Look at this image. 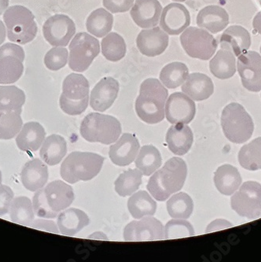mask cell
<instances>
[{
	"instance_id": "e0dca14e",
	"label": "cell",
	"mask_w": 261,
	"mask_h": 262,
	"mask_svg": "<svg viewBox=\"0 0 261 262\" xmlns=\"http://www.w3.org/2000/svg\"><path fill=\"white\" fill-rule=\"evenodd\" d=\"M190 25V12L182 4L177 3L168 4L161 13L160 26L168 35H180Z\"/></svg>"
},
{
	"instance_id": "f1b7e54d",
	"label": "cell",
	"mask_w": 261,
	"mask_h": 262,
	"mask_svg": "<svg viewBox=\"0 0 261 262\" xmlns=\"http://www.w3.org/2000/svg\"><path fill=\"white\" fill-rule=\"evenodd\" d=\"M240 172L235 167L229 164L221 165L214 173V183L217 190L224 195H231L241 186Z\"/></svg>"
},
{
	"instance_id": "f907efd6",
	"label": "cell",
	"mask_w": 261,
	"mask_h": 262,
	"mask_svg": "<svg viewBox=\"0 0 261 262\" xmlns=\"http://www.w3.org/2000/svg\"><path fill=\"white\" fill-rule=\"evenodd\" d=\"M6 28L2 20H0V46L4 43L6 39Z\"/></svg>"
},
{
	"instance_id": "8d00e7d4",
	"label": "cell",
	"mask_w": 261,
	"mask_h": 262,
	"mask_svg": "<svg viewBox=\"0 0 261 262\" xmlns=\"http://www.w3.org/2000/svg\"><path fill=\"white\" fill-rule=\"evenodd\" d=\"M189 76V70L183 62H171L165 66L160 73L161 83L170 89H177L184 83Z\"/></svg>"
},
{
	"instance_id": "d590c367",
	"label": "cell",
	"mask_w": 261,
	"mask_h": 262,
	"mask_svg": "<svg viewBox=\"0 0 261 262\" xmlns=\"http://www.w3.org/2000/svg\"><path fill=\"white\" fill-rule=\"evenodd\" d=\"M238 162L246 170L261 169V137L255 139L240 149Z\"/></svg>"
},
{
	"instance_id": "7402d4cb",
	"label": "cell",
	"mask_w": 261,
	"mask_h": 262,
	"mask_svg": "<svg viewBox=\"0 0 261 262\" xmlns=\"http://www.w3.org/2000/svg\"><path fill=\"white\" fill-rule=\"evenodd\" d=\"M251 43L250 33L241 26H230L220 37L221 49L231 51L237 57L246 52Z\"/></svg>"
},
{
	"instance_id": "3957f363",
	"label": "cell",
	"mask_w": 261,
	"mask_h": 262,
	"mask_svg": "<svg viewBox=\"0 0 261 262\" xmlns=\"http://www.w3.org/2000/svg\"><path fill=\"white\" fill-rule=\"evenodd\" d=\"M74 199L71 186L61 181H53L36 191L32 203L35 214L47 219L55 218L73 203Z\"/></svg>"
},
{
	"instance_id": "ba28073f",
	"label": "cell",
	"mask_w": 261,
	"mask_h": 262,
	"mask_svg": "<svg viewBox=\"0 0 261 262\" xmlns=\"http://www.w3.org/2000/svg\"><path fill=\"white\" fill-rule=\"evenodd\" d=\"M89 90L90 84L84 76L71 73L63 81L60 107L71 116L80 115L89 106Z\"/></svg>"
},
{
	"instance_id": "836d02e7",
	"label": "cell",
	"mask_w": 261,
	"mask_h": 262,
	"mask_svg": "<svg viewBox=\"0 0 261 262\" xmlns=\"http://www.w3.org/2000/svg\"><path fill=\"white\" fill-rule=\"evenodd\" d=\"M9 213L11 221L19 225L29 227L34 221L33 205L30 199L26 196H20L13 199Z\"/></svg>"
},
{
	"instance_id": "ac0fdd59",
	"label": "cell",
	"mask_w": 261,
	"mask_h": 262,
	"mask_svg": "<svg viewBox=\"0 0 261 262\" xmlns=\"http://www.w3.org/2000/svg\"><path fill=\"white\" fill-rule=\"evenodd\" d=\"M169 43L168 34L160 27L141 31L136 45L141 53L147 57H156L165 52Z\"/></svg>"
},
{
	"instance_id": "74e56055",
	"label": "cell",
	"mask_w": 261,
	"mask_h": 262,
	"mask_svg": "<svg viewBox=\"0 0 261 262\" xmlns=\"http://www.w3.org/2000/svg\"><path fill=\"white\" fill-rule=\"evenodd\" d=\"M21 111H0V140H11L20 133L23 126Z\"/></svg>"
},
{
	"instance_id": "30bf717a",
	"label": "cell",
	"mask_w": 261,
	"mask_h": 262,
	"mask_svg": "<svg viewBox=\"0 0 261 262\" xmlns=\"http://www.w3.org/2000/svg\"><path fill=\"white\" fill-rule=\"evenodd\" d=\"M180 39L182 47L189 56L204 61L210 59L218 47L215 37L201 28H187Z\"/></svg>"
},
{
	"instance_id": "f35d334b",
	"label": "cell",
	"mask_w": 261,
	"mask_h": 262,
	"mask_svg": "<svg viewBox=\"0 0 261 262\" xmlns=\"http://www.w3.org/2000/svg\"><path fill=\"white\" fill-rule=\"evenodd\" d=\"M167 210L171 217L188 219L193 213V200L187 193H177L167 202Z\"/></svg>"
},
{
	"instance_id": "f546056e",
	"label": "cell",
	"mask_w": 261,
	"mask_h": 262,
	"mask_svg": "<svg viewBox=\"0 0 261 262\" xmlns=\"http://www.w3.org/2000/svg\"><path fill=\"white\" fill-rule=\"evenodd\" d=\"M67 153V143L62 136L53 134L48 136L42 143L39 155L47 165L59 164Z\"/></svg>"
},
{
	"instance_id": "9c48e42d",
	"label": "cell",
	"mask_w": 261,
	"mask_h": 262,
	"mask_svg": "<svg viewBox=\"0 0 261 262\" xmlns=\"http://www.w3.org/2000/svg\"><path fill=\"white\" fill-rule=\"evenodd\" d=\"M69 67L73 71H86L92 61L99 55V41L86 33H79L73 38L70 46Z\"/></svg>"
},
{
	"instance_id": "b9f144b4",
	"label": "cell",
	"mask_w": 261,
	"mask_h": 262,
	"mask_svg": "<svg viewBox=\"0 0 261 262\" xmlns=\"http://www.w3.org/2000/svg\"><path fill=\"white\" fill-rule=\"evenodd\" d=\"M143 173L139 169H128L119 176L115 181V191L122 197L136 192L142 184Z\"/></svg>"
},
{
	"instance_id": "f5cc1de1",
	"label": "cell",
	"mask_w": 261,
	"mask_h": 262,
	"mask_svg": "<svg viewBox=\"0 0 261 262\" xmlns=\"http://www.w3.org/2000/svg\"><path fill=\"white\" fill-rule=\"evenodd\" d=\"M9 0H0V15H2L6 9L8 7Z\"/></svg>"
},
{
	"instance_id": "52a82bcc",
	"label": "cell",
	"mask_w": 261,
	"mask_h": 262,
	"mask_svg": "<svg viewBox=\"0 0 261 262\" xmlns=\"http://www.w3.org/2000/svg\"><path fill=\"white\" fill-rule=\"evenodd\" d=\"M7 36L11 42L26 45L36 36L37 24L32 11L20 5L9 7L4 14Z\"/></svg>"
},
{
	"instance_id": "e575fe53",
	"label": "cell",
	"mask_w": 261,
	"mask_h": 262,
	"mask_svg": "<svg viewBox=\"0 0 261 262\" xmlns=\"http://www.w3.org/2000/svg\"><path fill=\"white\" fill-rule=\"evenodd\" d=\"M162 164V159L159 150L152 146L146 145L141 148L137 159L136 166L144 176H150L158 170Z\"/></svg>"
},
{
	"instance_id": "83f0119b",
	"label": "cell",
	"mask_w": 261,
	"mask_h": 262,
	"mask_svg": "<svg viewBox=\"0 0 261 262\" xmlns=\"http://www.w3.org/2000/svg\"><path fill=\"white\" fill-rule=\"evenodd\" d=\"M90 223L89 216L80 209L70 208L61 212L58 216L59 232L64 235L73 236Z\"/></svg>"
},
{
	"instance_id": "bcb514c9",
	"label": "cell",
	"mask_w": 261,
	"mask_h": 262,
	"mask_svg": "<svg viewBox=\"0 0 261 262\" xmlns=\"http://www.w3.org/2000/svg\"><path fill=\"white\" fill-rule=\"evenodd\" d=\"M14 196V192L10 187L0 184V216L8 213Z\"/></svg>"
},
{
	"instance_id": "1f68e13d",
	"label": "cell",
	"mask_w": 261,
	"mask_h": 262,
	"mask_svg": "<svg viewBox=\"0 0 261 262\" xmlns=\"http://www.w3.org/2000/svg\"><path fill=\"white\" fill-rule=\"evenodd\" d=\"M127 208L133 218L141 219L156 213L157 203L148 192L139 191L129 198Z\"/></svg>"
},
{
	"instance_id": "603a6c76",
	"label": "cell",
	"mask_w": 261,
	"mask_h": 262,
	"mask_svg": "<svg viewBox=\"0 0 261 262\" xmlns=\"http://www.w3.org/2000/svg\"><path fill=\"white\" fill-rule=\"evenodd\" d=\"M48 169L47 165L38 159L29 161L20 172V181L26 189L36 192L48 183Z\"/></svg>"
},
{
	"instance_id": "277c9868",
	"label": "cell",
	"mask_w": 261,
	"mask_h": 262,
	"mask_svg": "<svg viewBox=\"0 0 261 262\" xmlns=\"http://www.w3.org/2000/svg\"><path fill=\"white\" fill-rule=\"evenodd\" d=\"M105 159L92 152H72L61 165V178L70 184L93 179L100 172Z\"/></svg>"
},
{
	"instance_id": "4316f807",
	"label": "cell",
	"mask_w": 261,
	"mask_h": 262,
	"mask_svg": "<svg viewBox=\"0 0 261 262\" xmlns=\"http://www.w3.org/2000/svg\"><path fill=\"white\" fill-rule=\"evenodd\" d=\"M193 135L188 125L175 124L167 132L166 143L168 148L175 155H186L191 148Z\"/></svg>"
},
{
	"instance_id": "ffe728a7",
	"label": "cell",
	"mask_w": 261,
	"mask_h": 262,
	"mask_svg": "<svg viewBox=\"0 0 261 262\" xmlns=\"http://www.w3.org/2000/svg\"><path fill=\"white\" fill-rule=\"evenodd\" d=\"M140 148L139 140L135 135L124 133L115 144L110 147L108 155L113 163L126 166L134 162Z\"/></svg>"
},
{
	"instance_id": "d4e9b609",
	"label": "cell",
	"mask_w": 261,
	"mask_h": 262,
	"mask_svg": "<svg viewBox=\"0 0 261 262\" xmlns=\"http://www.w3.org/2000/svg\"><path fill=\"white\" fill-rule=\"evenodd\" d=\"M182 91L193 100H205L213 94V82L204 73H191L183 83Z\"/></svg>"
},
{
	"instance_id": "2e32d148",
	"label": "cell",
	"mask_w": 261,
	"mask_h": 262,
	"mask_svg": "<svg viewBox=\"0 0 261 262\" xmlns=\"http://www.w3.org/2000/svg\"><path fill=\"white\" fill-rule=\"evenodd\" d=\"M195 114V102L185 94L175 92L166 101L165 114L171 124H189L193 121Z\"/></svg>"
},
{
	"instance_id": "484cf974",
	"label": "cell",
	"mask_w": 261,
	"mask_h": 262,
	"mask_svg": "<svg viewBox=\"0 0 261 262\" xmlns=\"http://www.w3.org/2000/svg\"><path fill=\"white\" fill-rule=\"evenodd\" d=\"M45 128L39 123L31 121L23 125L16 138V143L20 150L35 152L45 141Z\"/></svg>"
},
{
	"instance_id": "681fc988",
	"label": "cell",
	"mask_w": 261,
	"mask_h": 262,
	"mask_svg": "<svg viewBox=\"0 0 261 262\" xmlns=\"http://www.w3.org/2000/svg\"><path fill=\"white\" fill-rule=\"evenodd\" d=\"M253 26L256 33L261 35V11H259L253 18Z\"/></svg>"
},
{
	"instance_id": "7a4b0ae2",
	"label": "cell",
	"mask_w": 261,
	"mask_h": 262,
	"mask_svg": "<svg viewBox=\"0 0 261 262\" xmlns=\"http://www.w3.org/2000/svg\"><path fill=\"white\" fill-rule=\"evenodd\" d=\"M168 92L158 79L149 78L141 83L136 101L139 118L149 124H158L165 118V102Z\"/></svg>"
},
{
	"instance_id": "5bb4252c",
	"label": "cell",
	"mask_w": 261,
	"mask_h": 262,
	"mask_svg": "<svg viewBox=\"0 0 261 262\" xmlns=\"http://www.w3.org/2000/svg\"><path fill=\"white\" fill-rule=\"evenodd\" d=\"M236 66L243 87L249 92L261 91V56L254 51H246L237 58Z\"/></svg>"
},
{
	"instance_id": "ee69618b",
	"label": "cell",
	"mask_w": 261,
	"mask_h": 262,
	"mask_svg": "<svg viewBox=\"0 0 261 262\" xmlns=\"http://www.w3.org/2000/svg\"><path fill=\"white\" fill-rule=\"evenodd\" d=\"M69 52L67 48L55 47L50 50L45 55V64L51 71H58L67 66Z\"/></svg>"
},
{
	"instance_id": "4dcf8cb0",
	"label": "cell",
	"mask_w": 261,
	"mask_h": 262,
	"mask_svg": "<svg viewBox=\"0 0 261 262\" xmlns=\"http://www.w3.org/2000/svg\"><path fill=\"white\" fill-rule=\"evenodd\" d=\"M212 75L221 80L231 78L235 74V55L227 50L221 49L209 62Z\"/></svg>"
},
{
	"instance_id": "7bdbcfd3",
	"label": "cell",
	"mask_w": 261,
	"mask_h": 262,
	"mask_svg": "<svg viewBox=\"0 0 261 262\" xmlns=\"http://www.w3.org/2000/svg\"><path fill=\"white\" fill-rule=\"evenodd\" d=\"M194 235V229L191 224L183 220H171L165 227V239L184 238Z\"/></svg>"
},
{
	"instance_id": "60d3db41",
	"label": "cell",
	"mask_w": 261,
	"mask_h": 262,
	"mask_svg": "<svg viewBox=\"0 0 261 262\" xmlns=\"http://www.w3.org/2000/svg\"><path fill=\"white\" fill-rule=\"evenodd\" d=\"M26 94L16 86H0V111L23 110Z\"/></svg>"
},
{
	"instance_id": "6da1fadb",
	"label": "cell",
	"mask_w": 261,
	"mask_h": 262,
	"mask_svg": "<svg viewBox=\"0 0 261 262\" xmlns=\"http://www.w3.org/2000/svg\"><path fill=\"white\" fill-rule=\"evenodd\" d=\"M187 176L186 162L180 158H171L149 178L146 187L156 200L164 202L183 188Z\"/></svg>"
},
{
	"instance_id": "db71d44e",
	"label": "cell",
	"mask_w": 261,
	"mask_h": 262,
	"mask_svg": "<svg viewBox=\"0 0 261 262\" xmlns=\"http://www.w3.org/2000/svg\"><path fill=\"white\" fill-rule=\"evenodd\" d=\"M2 184V172L0 171V184Z\"/></svg>"
},
{
	"instance_id": "ab89813d",
	"label": "cell",
	"mask_w": 261,
	"mask_h": 262,
	"mask_svg": "<svg viewBox=\"0 0 261 262\" xmlns=\"http://www.w3.org/2000/svg\"><path fill=\"white\" fill-rule=\"evenodd\" d=\"M102 53L108 61H118L124 58L127 46L124 38L116 33H108L102 39Z\"/></svg>"
},
{
	"instance_id": "7c38bea8",
	"label": "cell",
	"mask_w": 261,
	"mask_h": 262,
	"mask_svg": "<svg viewBox=\"0 0 261 262\" xmlns=\"http://www.w3.org/2000/svg\"><path fill=\"white\" fill-rule=\"evenodd\" d=\"M25 51L21 47L7 43L0 48V83H15L24 72Z\"/></svg>"
},
{
	"instance_id": "8992f818",
	"label": "cell",
	"mask_w": 261,
	"mask_h": 262,
	"mask_svg": "<svg viewBox=\"0 0 261 262\" xmlns=\"http://www.w3.org/2000/svg\"><path fill=\"white\" fill-rule=\"evenodd\" d=\"M221 125L227 140L237 144L247 142L254 131L251 116L237 102H231L223 110Z\"/></svg>"
},
{
	"instance_id": "f6af8a7d",
	"label": "cell",
	"mask_w": 261,
	"mask_h": 262,
	"mask_svg": "<svg viewBox=\"0 0 261 262\" xmlns=\"http://www.w3.org/2000/svg\"><path fill=\"white\" fill-rule=\"evenodd\" d=\"M135 0H103V6L113 14L127 12L133 7Z\"/></svg>"
},
{
	"instance_id": "816d5d0a",
	"label": "cell",
	"mask_w": 261,
	"mask_h": 262,
	"mask_svg": "<svg viewBox=\"0 0 261 262\" xmlns=\"http://www.w3.org/2000/svg\"><path fill=\"white\" fill-rule=\"evenodd\" d=\"M89 238H94V239H108L106 235L103 232H97L92 234V235L89 236Z\"/></svg>"
},
{
	"instance_id": "c3c4849f",
	"label": "cell",
	"mask_w": 261,
	"mask_h": 262,
	"mask_svg": "<svg viewBox=\"0 0 261 262\" xmlns=\"http://www.w3.org/2000/svg\"><path fill=\"white\" fill-rule=\"evenodd\" d=\"M232 226V224L228 222L227 220L216 219L208 225L207 228L205 229V232L209 233V232H217V231H220V230L225 229V228H230V227Z\"/></svg>"
},
{
	"instance_id": "5b68a950",
	"label": "cell",
	"mask_w": 261,
	"mask_h": 262,
	"mask_svg": "<svg viewBox=\"0 0 261 262\" xmlns=\"http://www.w3.org/2000/svg\"><path fill=\"white\" fill-rule=\"evenodd\" d=\"M121 130V123L114 117L91 113L83 118L80 132L86 141L110 145L118 140Z\"/></svg>"
},
{
	"instance_id": "d6986e66",
	"label": "cell",
	"mask_w": 261,
	"mask_h": 262,
	"mask_svg": "<svg viewBox=\"0 0 261 262\" xmlns=\"http://www.w3.org/2000/svg\"><path fill=\"white\" fill-rule=\"evenodd\" d=\"M120 84L113 77L102 78L91 93L90 106L99 112H104L112 106L118 96Z\"/></svg>"
},
{
	"instance_id": "44dd1931",
	"label": "cell",
	"mask_w": 261,
	"mask_h": 262,
	"mask_svg": "<svg viewBox=\"0 0 261 262\" xmlns=\"http://www.w3.org/2000/svg\"><path fill=\"white\" fill-rule=\"evenodd\" d=\"M162 13L158 0H136L130 9V17L135 23L143 29L156 27Z\"/></svg>"
},
{
	"instance_id": "11a10c76",
	"label": "cell",
	"mask_w": 261,
	"mask_h": 262,
	"mask_svg": "<svg viewBox=\"0 0 261 262\" xmlns=\"http://www.w3.org/2000/svg\"><path fill=\"white\" fill-rule=\"evenodd\" d=\"M173 1H178V2H185L187 0H173Z\"/></svg>"
},
{
	"instance_id": "d6a6232c",
	"label": "cell",
	"mask_w": 261,
	"mask_h": 262,
	"mask_svg": "<svg viewBox=\"0 0 261 262\" xmlns=\"http://www.w3.org/2000/svg\"><path fill=\"white\" fill-rule=\"evenodd\" d=\"M113 26L114 16L103 8L94 10L86 19V29L96 37H104L111 33Z\"/></svg>"
},
{
	"instance_id": "4fadbf2b",
	"label": "cell",
	"mask_w": 261,
	"mask_h": 262,
	"mask_svg": "<svg viewBox=\"0 0 261 262\" xmlns=\"http://www.w3.org/2000/svg\"><path fill=\"white\" fill-rule=\"evenodd\" d=\"M74 21L64 14L49 17L42 26L45 39L54 47H67L76 33Z\"/></svg>"
},
{
	"instance_id": "8fae6325",
	"label": "cell",
	"mask_w": 261,
	"mask_h": 262,
	"mask_svg": "<svg viewBox=\"0 0 261 262\" xmlns=\"http://www.w3.org/2000/svg\"><path fill=\"white\" fill-rule=\"evenodd\" d=\"M231 206L237 214L247 219H256L261 214V184L246 181L231 199Z\"/></svg>"
},
{
	"instance_id": "7dc6e473",
	"label": "cell",
	"mask_w": 261,
	"mask_h": 262,
	"mask_svg": "<svg viewBox=\"0 0 261 262\" xmlns=\"http://www.w3.org/2000/svg\"><path fill=\"white\" fill-rule=\"evenodd\" d=\"M36 229L42 230L45 232H52V233H59L58 225L53 221L45 219L34 220L31 224L30 226Z\"/></svg>"
},
{
	"instance_id": "9f6ffc18",
	"label": "cell",
	"mask_w": 261,
	"mask_h": 262,
	"mask_svg": "<svg viewBox=\"0 0 261 262\" xmlns=\"http://www.w3.org/2000/svg\"><path fill=\"white\" fill-rule=\"evenodd\" d=\"M260 53H261V46H260Z\"/></svg>"
},
{
	"instance_id": "cb8c5ba5",
	"label": "cell",
	"mask_w": 261,
	"mask_h": 262,
	"mask_svg": "<svg viewBox=\"0 0 261 262\" xmlns=\"http://www.w3.org/2000/svg\"><path fill=\"white\" fill-rule=\"evenodd\" d=\"M229 24V15L227 10L219 6L204 7L197 16V25L213 34L225 29Z\"/></svg>"
},
{
	"instance_id": "9a60e30c",
	"label": "cell",
	"mask_w": 261,
	"mask_h": 262,
	"mask_svg": "<svg viewBox=\"0 0 261 262\" xmlns=\"http://www.w3.org/2000/svg\"><path fill=\"white\" fill-rule=\"evenodd\" d=\"M124 238L126 241L165 239V228L158 219L148 216L129 223L124 228Z\"/></svg>"
}]
</instances>
